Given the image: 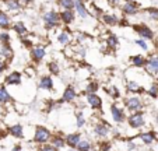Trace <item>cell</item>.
Returning a JSON list of instances; mask_svg holds the SVG:
<instances>
[{"label": "cell", "mask_w": 158, "mask_h": 151, "mask_svg": "<svg viewBox=\"0 0 158 151\" xmlns=\"http://www.w3.org/2000/svg\"><path fill=\"white\" fill-rule=\"evenodd\" d=\"M51 139H52V134L46 128L38 126L35 129V134H34V141L35 143H38V144H48V141Z\"/></svg>", "instance_id": "cell-1"}, {"label": "cell", "mask_w": 158, "mask_h": 151, "mask_svg": "<svg viewBox=\"0 0 158 151\" xmlns=\"http://www.w3.org/2000/svg\"><path fill=\"white\" fill-rule=\"evenodd\" d=\"M125 105L131 113H136V112H141L143 109V102L139 97H130L125 101Z\"/></svg>", "instance_id": "cell-2"}, {"label": "cell", "mask_w": 158, "mask_h": 151, "mask_svg": "<svg viewBox=\"0 0 158 151\" xmlns=\"http://www.w3.org/2000/svg\"><path fill=\"white\" fill-rule=\"evenodd\" d=\"M130 128L133 129H141L146 124V119H144V115L141 112H136V113H131L127 119Z\"/></svg>", "instance_id": "cell-3"}, {"label": "cell", "mask_w": 158, "mask_h": 151, "mask_svg": "<svg viewBox=\"0 0 158 151\" xmlns=\"http://www.w3.org/2000/svg\"><path fill=\"white\" fill-rule=\"evenodd\" d=\"M110 115H112V119H114L116 123H122L126 119V113L122 108H119L116 104L110 105Z\"/></svg>", "instance_id": "cell-4"}, {"label": "cell", "mask_w": 158, "mask_h": 151, "mask_svg": "<svg viewBox=\"0 0 158 151\" xmlns=\"http://www.w3.org/2000/svg\"><path fill=\"white\" fill-rule=\"evenodd\" d=\"M60 20V14H57L56 11H48L44 14V21L48 25V28H53L55 25H57Z\"/></svg>", "instance_id": "cell-5"}, {"label": "cell", "mask_w": 158, "mask_h": 151, "mask_svg": "<svg viewBox=\"0 0 158 151\" xmlns=\"http://www.w3.org/2000/svg\"><path fill=\"white\" fill-rule=\"evenodd\" d=\"M85 99H87V104L89 105V108H93V109H99L102 107V99L97 94H87Z\"/></svg>", "instance_id": "cell-6"}, {"label": "cell", "mask_w": 158, "mask_h": 151, "mask_svg": "<svg viewBox=\"0 0 158 151\" xmlns=\"http://www.w3.org/2000/svg\"><path fill=\"white\" fill-rule=\"evenodd\" d=\"M94 133H95V136L99 137V139H105V137L109 134V126H108L106 123L98 122V123L94 126Z\"/></svg>", "instance_id": "cell-7"}, {"label": "cell", "mask_w": 158, "mask_h": 151, "mask_svg": "<svg viewBox=\"0 0 158 151\" xmlns=\"http://www.w3.org/2000/svg\"><path fill=\"white\" fill-rule=\"evenodd\" d=\"M66 144L69 145L70 148H76L78 145V143L81 141V134L80 133H70L64 137Z\"/></svg>", "instance_id": "cell-8"}, {"label": "cell", "mask_w": 158, "mask_h": 151, "mask_svg": "<svg viewBox=\"0 0 158 151\" xmlns=\"http://www.w3.org/2000/svg\"><path fill=\"white\" fill-rule=\"evenodd\" d=\"M147 71L150 74H158V56H151L150 59H147Z\"/></svg>", "instance_id": "cell-9"}, {"label": "cell", "mask_w": 158, "mask_h": 151, "mask_svg": "<svg viewBox=\"0 0 158 151\" xmlns=\"http://www.w3.org/2000/svg\"><path fill=\"white\" fill-rule=\"evenodd\" d=\"M76 98H77V92H76V90L70 86L64 90V92H63L62 102H72V101H74Z\"/></svg>", "instance_id": "cell-10"}, {"label": "cell", "mask_w": 158, "mask_h": 151, "mask_svg": "<svg viewBox=\"0 0 158 151\" xmlns=\"http://www.w3.org/2000/svg\"><path fill=\"white\" fill-rule=\"evenodd\" d=\"M38 87H39L41 90L49 91V90L53 88V80H52L49 76H44V77H41V80H39Z\"/></svg>", "instance_id": "cell-11"}, {"label": "cell", "mask_w": 158, "mask_h": 151, "mask_svg": "<svg viewBox=\"0 0 158 151\" xmlns=\"http://www.w3.org/2000/svg\"><path fill=\"white\" fill-rule=\"evenodd\" d=\"M31 55H32V59L35 60V62H41L45 57V55H46V50H45L44 46H35V48H32Z\"/></svg>", "instance_id": "cell-12"}, {"label": "cell", "mask_w": 158, "mask_h": 151, "mask_svg": "<svg viewBox=\"0 0 158 151\" xmlns=\"http://www.w3.org/2000/svg\"><path fill=\"white\" fill-rule=\"evenodd\" d=\"M137 9H139V4L134 3V2H127V3L123 4V13L127 15H133L137 13Z\"/></svg>", "instance_id": "cell-13"}, {"label": "cell", "mask_w": 158, "mask_h": 151, "mask_svg": "<svg viewBox=\"0 0 158 151\" xmlns=\"http://www.w3.org/2000/svg\"><path fill=\"white\" fill-rule=\"evenodd\" d=\"M6 83L9 86H18V84H21V74L18 71H13L11 74L7 76Z\"/></svg>", "instance_id": "cell-14"}, {"label": "cell", "mask_w": 158, "mask_h": 151, "mask_svg": "<svg viewBox=\"0 0 158 151\" xmlns=\"http://www.w3.org/2000/svg\"><path fill=\"white\" fill-rule=\"evenodd\" d=\"M136 31H137V32L140 34L141 38H144V39H152V36H154L152 31L150 30L148 27H143V25H136Z\"/></svg>", "instance_id": "cell-15"}, {"label": "cell", "mask_w": 158, "mask_h": 151, "mask_svg": "<svg viewBox=\"0 0 158 151\" xmlns=\"http://www.w3.org/2000/svg\"><path fill=\"white\" fill-rule=\"evenodd\" d=\"M51 144L53 145L56 150H60V148H63L66 145V140H64V137H62L60 134H55L51 139Z\"/></svg>", "instance_id": "cell-16"}, {"label": "cell", "mask_w": 158, "mask_h": 151, "mask_svg": "<svg viewBox=\"0 0 158 151\" xmlns=\"http://www.w3.org/2000/svg\"><path fill=\"white\" fill-rule=\"evenodd\" d=\"M140 139L144 144H151V143H154L155 140H157V134H155V132L150 130V132H146V133L140 134Z\"/></svg>", "instance_id": "cell-17"}, {"label": "cell", "mask_w": 158, "mask_h": 151, "mask_svg": "<svg viewBox=\"0 0 158 151\" xmlns=\"http://www.w3.org/2000/svg\"><path fill=\"white\" fill-rule=\"evenodd\" d=\"M10 134L14 137H17V139H21V137L24 136V130H23V126L21 124H14V126H11V128L9 129Z\"/></svg>", "instance_id": "cell-18"}, {"label": "cell", "mask_w": 158, "mask_h": 151, "mask_svg": "<svg viewBox=\"0 0 158 151\" xmlns=\"http://www.w3.org/2000/svg\"><path fill=\"white\" fill-rule=\"evenodd\" d=\"M60 20L66 24H70L74 20V14H73L72 10H64V11H62V14H60Z\"/></svg>", "instance_id": "cell-19"}, {"label": "cell", "mask_w": 158, "mask_h": 151, "mask_svg": "<svg viewBox=\"0 0 158 151\" xmlns=\"http://www.w3.org/2000/svg\"><path fill=\"white\" fill-rule=\"evenodd\" d=\"M127 91L137 94V92H143L144 88L139 83H136V81H129V83H127Z\"/></svg>", "instance_id": "cell-20"}, {"label": "cell", "mask_w": 158, "mask_h": 151, "mask_svg": "<svg viewBox=\"0 0 158 151\" xmlns=\"http://www.w3.org/2000/svg\"><path fill=\"white\" fill-rule=\"evenodd\" d=\"M131 63H133L136 67H143V66L147 65V59L143 56H140V55H137V56H133L131 57Z\"/></svg>", "instance_id": "cell-21"}, {"label": "cell", "mask_w": 158, "mask_h": 151, "mask_svg": "<svg viewBox=\"0 0 158 151\" xmlns=\"http://www.w3.org/2000/svg\"><path fill=\"white\" fill-rule=\"evenodd\" d=\"M9 101H11L10 94L3 86H0V104H4V102H9Z\"/></svg>", "instance_id": "cell-22"}, {"label": "cell", "mask_w": 158, "mask_h": 151, "mask_svg": "<svg viewBox=\"0 0 158 151\" xmlns=\"http://www.w3.org/2000/svg\"><path fill=\"white\" fill-rule=\"evenodd\" d=\"M74 7H76V10H77V14L80 15L81 18H85V17H87L88 11H87V9L84 7L83 2H81V3H76V4H74Z\"/></svg>", "instance_id": "cell-23"}, {"label": "cell", "mask_w": 158, "mask_h": 151, "mask_svg": "<svg viewBox=\"0 0 158 151\" xmlns=\"http://www.w3.org/2000/svg\"><path fill=\"white\" fill-rule=\"evenodd\" d=\"M59 6H62L64 10H72V7L74 6V0H57Z\"/></svg>", "instance_id": "cell-24"}, {"label": "cell", "mask_w": 158, "mask_h": 151, "mask_svg": "<svg viewBox=\"0 0 158 151\" xmlns=\"http://www.w3.org/2000/svg\"><path fill=\"white\" fill-rule=\"evenodd\" d=\"M76 148H77L78 151H87L91 148V141H89V140H81Z\"/></svg>", "instance_id": "cell-25"}, {"label": "cell", "mask_w": 158, "mask_h": 151, "mask_svg": "<svg viewBox=\"0 0 158 151\" xmlns=\"http://www.w3.org/2000/svg\"><path fill=\"white\" fill-rule=\"evenodd\" d=\"M9 25H10L9 15H6L4 13H0V27L2 28H9Z\"/></svg>", "instance_id": "cell-26"}, {"label": "cell", "mask_w": 158, "mask_h": 151, "mask_svg": "<svg viewBox=\"0 0 158 151\" xmlns=\"http://www.w3.org/2000/svg\"><path fill=\"white\" fill-rule=\"evenodd\" d=\"M14 31L18 34V35H24V34H27V28H25V25L23 23H17L14 25Z\"/></svg>", "instance_id": "cell-27"}, {"label": "cell", "mask_w": 158, "mask_h": 151, "mask_svg": "<svg viewBox=\"0 0 158 151\" xmlns=\"http://www.w3.org/2000/svg\"><path fill=\"white\" fill-rule=\"evenodd\" d=\"M70 38H72V36H70L69 32H62V34L59 35V38H57V39H59V42H60L62 45H67V44L70 42Z\"/></svg>", "instance_id": "cell-28"}, {"label": "cell", "mask_w": 158, "mask_h": 151, "mask_svg": "<svg viewBox=\"0 0 158 151\" xmlns=\"http://www.w3.org/2000/svg\"><path fill=\"white\" fill-rule=\"evenodd\" d=\"M97 90H98V84L95 81H93V83H89L87 86V94H95Z\"/></svg>", "instance_id": "cell-29"}, {"label": "cell", "mask_w": 158, "mask_h": 151, "mask_svg": "<svg viewBox=\"0 0 158 151\" xmlns=\"http://www.w3.org/2000/svg\"><path fill=\"white\" fill-rule=\"evenodd\" d=\"M7 7L10 10H18L20 9V2H17V0H7Z\"/></svg>", "instance_id": "cell-30"}, {"label": "cell", "mask_w": 158, "mask_h": 151, "mask_svg": "<svg viewBox=\"0 0 158 151\" xmlns=\"http://www.w3.org/2000/svg\"><path fill=\"white\" fill-rule=\"evenodd\" d=\"M104 21L106 24H109V25H114V24L118 23V18L116 15H104Z\"/></svg>", "instance_id": "cell-31"}, {"label": "cell", "mask_w": 158, "mask_h": 151, "mask_svg": "<svg viewBox=\"0 0 158 151\" xmlns=\"http://www.w3.org/2000/svg\"><path fill=\"white\" fill-rule=\"evenodd\" d=\"M112 150V144L109 141H101L99 143V151H110Z\"/></svg>", "instance_id": "cell-32"}, {"label": "cell", "mask_w": 158, "mask_h": 151, "mask_svg": "<svg viewBox=\"0 0 158 151\" xmlns=\"http://www.w3.org/2000/svg\"><path fill=\"white\" fill-rule=\"evenodd\" d=\"M0 53H2V56H6V57H10L13 55L11 49H10L9 45H4L3 48H2V50H0Z\"/></svg>", "instance_id": "cell-33"}, {"label": "cell", "mask_w": 158, "mask_h": 151, "mask_svg": "<svg viewBox=\"0 0 158 151\" xmlns=\"http://www.w3.org/2000/svg\"><path fill=\"white\" fill-rule=\"evenodd\" d=\"M76 116H77V128H78V129H80V128H83L84 124H85V119H84L83 112H78Z\"/></svg>", "instance_id": "cell-34"}, {"label": "cell", "mask_w": 158, "mask_h": 151, "mask_svg": "<svg viewBox=\"0 0 158 151\" xmlns=\"http://www.w3.org/2000/svg\"><path fill=\"white\" fill-rule=\"evenodd\" d=\"M148 94L151 97H158V84H152L151 88L148 90Z\"/></svg>", "instance_id": "cell-35"}, {"label": "cell", "mask_w": 158, "mask_h": 151, "mask_svg": "<svg viewBox=\"0 0 158 151\" xmlns=\"http://www.w3.org/2000/svg\"><path fill=\"white\" fill-rule=\"evenodd\" d=\"M39 151H57V150L52 144H42L41 148H39Z\"/></svg>", "instance_id": "cell-36"}, {"label": "cell", "mask_w": 158, "mask_h": 151, "mask_svg": "<svg viewBox=\"0 0 158 151\" xmlns=\"http://www.w3.org/2000/svg\"><path fill=\"white\" fill-rule=\"evenodd\" d=\"M108 44H109V46L116 48V46H118V39H116V36H115V35L109 36V39H108Z\"/></svg>", "instance_id": "cell-37"}, {"label": "cell", "mask_w": 158, "mask_h": 151, "mask_svg": "<svg viewBox=\"0 0 158 151\" xmlns=\"http://www.w3.org/2000/svg\"><path fill=\"white\" fill-rule=\"evenodd\" d=\"M147 13L151 15V18H154V20H158V10H155V9H148V10H147Z\"/></svg>", "instance_id": "cell-38"}, {"label": "cell", "mask_w": 158, "mask_h": 151, "mask_svg": "<svg viewBox=\"0 0 158 151\" xmlns=\"http://www.w3.org/2000/svg\"><path fill=\"white\" fill-rule=\"evenodd\" d=\"M49 70H51L53 74H57L59 73V66H57L56 63H51V65H49Z\"/></svg>", "instance_id": "cell-39"}, {"label": "cell", "mask_w": 158, "mask_h": 151, "mask_svg": "<svg viewBox=\"0 0 158 151\" xmlns=\"http://www.w3.org/2000/svg\"><path fill=\"white\" fill-rule=\"evenodd\" d=\"M136 44H137V45H140V46L143 48L144 50H147V49H148V46H147L146 41H143V39H139V41H136Z\"/></svg>", "instance_id": "cell-40"}, {"label": "cell", "mask_w": 158, "mask_h": 151, "mask_svg": "<svg viewBox=\"0 0 158 151\" xmlns=\"http://www.w3.org/2000/svg\"><path fill=\"white\" fill-rule=\"evenodd\" d=\"M110 95H114V97L115 98H118V97H119V92H118V90L116 88H115V87H112V88H110Z\"/></svg>", "instance_id": "cell-41"}, {"label": "cell", "mask_w": 158, "mask_h": 151, "mask_svg": "<svg viewBox=\"0 0 158 151\" xmlns=\"http://www.w3.org/2000/svg\"><path fill=\"white\" fill-rule=\"evenodd\" d=\"M0 39H2V41H3V42H9L10 36L7 35V34H2V35H0Z\"/></svg>", "instance_id": "cell-42"}, {"label": "cell", "mask_w": 158, "mask_h": 151, "mask_svg": "<svg viewBox=\"0 0 158 151\" xmlns=\"http://www.w3.org/2000/svg\"><path fill=\"white\" fill-rule=\"evenodd\" d=\"M4 69H6V65H4V62H2V60H0V73H2Z\"/></svg>", "instance_id": "cell-43"}, {"label": "cell", "mask_w": 158, "mask_h": 151, "mask_svg": "<svg viewBox=\"0 0 158 151\" xmlns=\"http://www.w3.org/2000/svg\"><path fill=\"white\" fill-rule=\"evenodd\" d=\"M127 147H129V150H134V148H136V144H134V143H129L127 144Z\"/></svg>", "instance_id": "cell-44"}, {"label": "cell", "mask_w": 158, "mask_h": 151, "mask_svg": "<svg viewBox=\"0 0 158 151\" xmlns=\"http://www.w3.org/2000/svg\"><path fill=\"white\" fill-rule=\"evenodd\" d=\"M13 151H21V145H15V147L13 148Z\"/></svg>", "instance_id": "cell-45"}, {"label": "cell", "mask_w": 158, "mask_h": 151, "mask_svg": "<svg viewBox=\"0 0 158 151\" xmlns=\"http://www.w3.org/2000/svg\"><path fill=\"white\" fill-rule=\"evenodd\" d=\"M119 0H109V3H112V4H116Z\"/></svg>", "instance_id": "cell-46"}, {"label": "cell", "mask_w": 158, "mask_h": 151, "mask_svg": "<svg viewBox=\"0 0 158 151\" xmlns=\"http://www.w3.org/2000/svg\"><path fill=\"white\" fill-rule=\"evenodd\" d=\"M20 2H21V3H30L31 0H20Z\"/></svg>", "instance_id": "cell-47"}, {"label": "cell", "mask_w": 158, "mask_h": 151, "mask_svg": "<svg viewBox=\"0 0 158 151\" xmlns=\"http://www.w3.org/2000/svg\"><path fill=\"white\" fill-rule=\"evenodd\" d=\"M87 151H99V150H97V148H94V147H91L89 150H87Z\"/></svg>", "instance_id": "cell-48"}, {"label": "cell", "mask_w": 158, "mask_h": 151, "mask_svg": "<svg viewBox=\"0 0 158 151\" xmlns=\"http://www.w3.org/2000/svg\"><path fill=\"white\" fill-rule=\"evenodd\" d=\"M155 122H157V123H158V112L155 113Z\"/></svg>", "instance_id": "cell-49"}, {"label": "cell", "mask_w": 158, "mask_h": 151, "mask_svg": "<svg viewBox=\"0 0 158 151\" xmlns=\"http://www.w3.org/2000/svg\"><path fill=\"white\" fill-rule=\"evenodd\" d=\"M69 151H78V150H77V148H70Z\"/></svg>", "instance_id": "cell-50"}, {"label": "cell", "mask_w": 158, "mask_h": 151, "mask_svg": "<svg viewBox=\"0 0 158 151\" xmlns=\"http://www.w3.org/2000/svg\"><path fill=\"white\" fill-rule=\"evenodd\" d=\"M76 3H81V2H83V0H74Z\"/></svg>", "instance_id": "cell-51"}, {"label": "cell", "mask_w": 158, "mask_h": 151, "mask_svg": "<svg viewBox=\"0 0 158 151\" xmlns=\"http://www.w3.org/2000/svg\"><path fill=\"white\" fill-rule=\"evenodd\" d=\"M127 2H134V0H127Z\"/></svg>", "instance_id": "cell-52"}, {"label": "cell", "mask_w": 158, "mask_h": 151, "mask_svg": "<svg viewBox=\"0 0 158 151\" xmlns=\"http://www.w3.org/2000/svg\"><path fill=\"white\" fill-rule=\"evenodd\" d=\"M157 84H158V81H157Z\"/></svg>", "instance_id": "cell-53"}]
</instances>
